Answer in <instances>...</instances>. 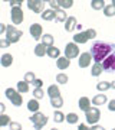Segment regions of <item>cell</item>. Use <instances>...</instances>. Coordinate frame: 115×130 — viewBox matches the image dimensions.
Instances as JSON below:
<instances>
[{
  "label": "cell",
  "instance_id": "cell-1",
  "mask_svg": "<svg viewBox=\"0 0 115 130\" xmlns=\"http://www.w3.org/2000/svg\"><path fill=\"white\" fill-rule=\"evenodd\" d=\"M114 51H115V43H111V42L97 41L94 42L91 46V55L97 64H101V61H104L106 56H109Z\"/></svg>",
  "mask_w": 115,
  "mask_h": 130
},
{
  "label": "cell",
  "instance_id": "cell-2",
  "mask_svg": "<svg viewBox=\"0 0 115 130\" xmlns=\"http://www.w3.org/2000/svg\"><path fill=\"white\" fill-rule=\"evenodd\" d=\"M97 36V30L95 29H88L85 32H79L74 36V42L75 43H86L89 39Z\"/></svg>",
  "mask_w": 115,
  "mask_h": 130
},
{
  "label": "cell",
  "instance_id": "cell-3",
  "mask_svg": "<svg viewBox=\"0 0 115 130\" xmlns=\"http://www.w3.org/2000/svg\"><path fill=\"white\" fill-rule=\"evenodd\" d=\"M30 121H32V124L35 126V130H42L46 124H48V117H46L43 113L37 111L30 117Z\"/></svg>",
  "mask_w": 115,
  "mask_h": 130
},
{
  "label": "cell",
  "instance_id": "cell-4",
  "mask_svg": "<svg viewBox=\"0 0 115 130\" xmlns=\"http://www.w3.org/2000/svg\"><path fill=\"white\" fill-rule=\"evenodd\" d=\"M22 36H23L22 30L16 29L14 26H12V25L7 26V29H6V39H7L10 43H16V42H19Z\"/></svg>",
  "mask_w": 115,
  "mask_h": 130
},
{
  "label": "cell",
  "instance_id": "cell-5",
  "mask_svg": "<svg viewBox=\"0 0 115 130\" xmlns=\"http://www.w3.org/2000/svg\"><path fill=\"white\" fill-rule=\"evenodd\" d=\"M5 94H6V97H7V100H9L13 106H16V107H19V106H22V95H20V93L19 91H16L14 88H7L5 91Z\"/></svg>",
  "mask_w": 115,
  "mask_h": 130
},
{
  "label": "cell",
  "instance_id": "cell-6",
  "mask_svg": "<svg viewBox=\"0 0 115 130\" xmlns=\"http://www.w3.org/2000/svg\"><path fill=\"white\" fill-rule=\"evenodd\" d=\"M85 117H86V121L89 124H97L101 119V111L97 107H91L88 111H85Z\"/></svg>",
  "mask_w": 115,
  "mask_h": 130
},
{
  "label": "cell",
  "instance_id": "cell-7",
  "mask_svg": "<svg viewBox=\"0 0 115 130\" xmlns=\"http://www.w3.org/2000/svg\"><path fill=\"white\" fill-rule=\"evenodd\" d=\"M102 67H104V71L111 74V72H114L115 71V51L111 54L109 56H106L104 62H102Z\"/></svg>",
  "mask_w": 115,
  "mask_h": 130
},
{
  "label": "cell",
  "instance_id": "cell-8",
  "mask_svg": "<svg viewBox=\"0 0 115 130\" xmlns=\"http://www.w3.org/2000/svg\"><path fill=\"white\" fill-rule=\"evenodd\" d=\"M10 19L13 25H20L25 19V14H23V10L20 7H12V12H10Z\"/></svg>",
  "mask_w": 115,
  "mask_h": 130
},
{
  "label": "cell",
  "instance_id": "cell-9",
  "mask_svg": "<svg viewBox=\"0 0 115 130\" xmlns=\"http://www.w3.org/2000/svg\"><path fill=\"white\" fill-rule=\"evenodd\" d=\"M79 55V48L76 43H68L66 45V48H65V56L68 58V59H74V58H76V56Z\"/></svg>",
  "mask_w": 115,
  "mask_h": 130
},
{
  "label": "cell",
  "instance_id": "cell-10",
  "mask_svg": "<svg viewBox=\"0 0 115 130\" xmlns=\"http://www.w3.org/2000/svg\"><path fill=\"white\" fill-rule=\"evenodd\" d=\"M26 3H28L29 9L35 12V13H40L43 7H45V2H42V0H28Z\"/></svg>",
  "mask_w": 115,
  "mask_h": 130
},
{
  "label": "cell",
  "instance_id": "cell-11",
  "mask_svg": "<svg viewBox=\"0 0 115 130\" xmlns=\"http://www.w3.org/2000/svg\"><path fill=\"white\" fill-rule=\"evenodd\" d=\"M92 62V55L91 52H83V54H81V56H79V61H78V65L81 67V68H86V67H89Z\"/></svg>",
  "mask_w": 115,
  "mask_h": 130
},
{
  "label": "cell",
  "instance_id": "cell-12",
  "mask_svg": "<svg viewBox=\"0 0 115 130\" xmlns=\"http://www.w3.org/2000/svg\"><path fill=\"white\" fill-rule=\"evenodd\" d=\"M29 32L32 35V38H35V41L37 39H42V26L39 23H32L30 25V28H29Z\"/></svg>",
  "mask_w": 115,
  "mask_h": 130
},
{
  "label": "cell",
  "instance_id": "cell-13",
  "mask_svg": "<svg viewBox=\"0 0 115 130\" xmlns=\"http://www.w3.org/2000/svg\"><path fill=\"white\" fill-rule=\"evenodd\" d=\"M76 26H78L76 19H75L74 16H69V18L66 19V22H65V30H66V32H72Z\"/></svg>",
  "mask_w": 115,
  "mask_h": 130
},
{
  "label": "cell",
  "instance_id": "cell-14",
  "mask_svg": "<svg viewBox=\"0 0 115 130\" xmlns=\"http://www.w3.org/2000/svg\"><path fill=\"white\" fill-rule=\"evenodd\" d=\"M0 64H2V67H5V68L10 67V65L13 64V56H12V54H3L2 58H0Z\"/></svg>",
  "mask_w": 115,
  "mask_h": 130
},
{
  "label": "cell",
  "instance_id": "cell-15",
  "mask_svg": "<svg viewBox=\"0 0 115 130\" xmlns=\"http://www.w3.org/2000/svg\"><path fill=\"white\" fill-rule=\"evenodd\" d=\"M69 65H71V61H69L66 56H60V58H58V61H56V67H58L59 70H66V68H69Z\"/></svg>",
  "mask_w": 115,
  "mask_h": 130
},
{
  "label": "cell",
  "instance_id": "cell-16",
  "mask_svg": "<svg viewBox=\"0 0 115 130\" xmlns=\"http://www.w3.org/2000/svg\"><path fill=\"white\" fill-rule=\"evenodd\" d=\"M78 104H79V108L83 110V111H88V110L91 108V100H89L88 97H81Z\"/></svg>",
  "mask_w": 115,
  "mask_h": 130
},
{
  "label": "cell",
  "instance_id": "cell-17",
  "mask_svg": "<svg viewBox=\"0 0 115 130\" xmlns=\"http://www.w3.org/2000/svg\"><path fill=\"white\" fill-rule=\"evenodd\" d=\"M39 101H37L36 98H32V100H29L28 101V110L32 113H37L39 111Z\"/></svg>",
  "mask_w": 115,
  "mask_h": 130
},
{
  "label": "cell",
  "instance_id": "cell-18",
  "mask_svg": "<svg viewBox=\"0 0 115 130\" xmlns=\"http://www.w3.org/2000/svg\"><path fill=\"white\" fill-rule=\"evenodd\" d=\"M48 95L51 98H55V97H59L60 95V90L58 85H49L48 87Z\"/></svg>",
  "mask_w": 115,
  "mask_h": 130
},
{
  "label": "cell",
  "instance_id": "cell-19",
  "mask_svg": "<svg viewBox=\"0 0 115 130\" xmlns=\"http://www.w3.org/2000/svg\"><path fill=\"white\" fill-rule=\"evenodd\" d=\"M53 42H55V38L52 36V35H49V33H46V35L42 36V43H43L46 48L53 46Z\"/></svg>",
  "mask_w": 115,
  "mask_h": 130
},
{
  "label": "cell",
  "instance_id": "cell-20",
  "mask_svg": "<svg viewBox=\"0 0 115 130\" xmlns=\"http://www.w3.org/2000/svg\"><path fill=\"white\" fill-rule=\"evenodd\" d=\"M106 101H108L106 100V95H104V94H98V95H95V97L92 98V104L94 106H102Z\"/></svg>",
  "mask_w": 115,
  "mask_h": 130
},
{
  "label": "cell",
  "instance_id": "cell-21",
  "mask_svg": "<svg viewBox=\"0 0 115 130\" xmlns=\"http://www.w3.org/2000/svg\"><path fill=\"white\" fill-rule=\"evenodd\" d=\"M55 16H56V10L53 9H49V10H45L43 13H42V19L43 20H55Z\"/></svg>",
  "mask_w": 115,
  "mask_h": 130
},
{
  "label": "cell",
  "instance_id": "cell-22",
  "mask_svg": "<svg viewBox=\"0 0 115 130\" xmlns=\"http://www.w3.org/2000/svg\"><path fill=\"white\" fill-rule=\"evenodd\" d=\"M104 72V67H102V64H95L92 65V71H91V74L92 77H99V75Z\"/></svg>",
  "mask_w": 115,
  "mask_h": 130
},
{
  "label": "cell",
  "instance_id": "cell-23",
  "mask_svg": "<svg viewBox=\"0 0 115 130\" xmlns=\"http://www.w3.org/2000/svg\"><path fill=\"white\" fill-rule=\"evenodd\" d=\"M46 51H48V48H46L43 43H37L36 46H35V55L36 56H45Z\"/></svg>",
  "mask_w": 115,
  "mask_h": 130
},
{
  "label": "cell",
  "instance_id": "cell-24",
  "mask_svg": "<svg viewBox=\"0 0 115 130\" xmlns=\"http://www.w3.org/2000/svg\"><path fill=\"white\" fill-rule=\"evenodd\" d=\"M78 114L76 113H69V114H66V117H65V120L68 121L69 124H76L78 123Z\"/></svg>",
  "mask_w": 115,
  "mask_h": 130
},
{
  "label": "cell",
  "instance_id": "cell-25",
  "mask_svg": "<svg viewBox=\"0 0 115 130\" xmlns=\"http://www.w3.org/2000/svg\"><path fill=\"white\" fill-rule=\"evenodd\" d=\"M91 7H92L94 10H101V9H105L104 0H92V2H91Z\"/></svg>",
  "mask_w": 115,
  "mask_h": 130
},
{
  "label": "cell",
  "instance_id": "cell-26",
  "mask_svg": "<svg viewBox=\"0 0 115 130\" xmlns=\"http://www.w3.org/2000/svg\"><path fill=\"white\" fill-rule=\"evenodd\" d=\"M59 49L55 46H51V48H48V51H46V55L48 56H51V58H59Z\"/></svg>",
  "mask_w": 115,
  "mask_h": 130
},
{
  "label": "cell",
  "instance_id": "cell-27",
  "mask_svg": "<svg viewBox=\"0 0 115 130\" xmlns=\"http://www.w3.org/2000/svg\"><path fill=\"white\" fill-rule=\"evenodd\" d=\"M17 91L20 94L22 93H28L29 91V84L26 81H19L17 83Z\"/></svg>",
  "mask_w": 115,
  "mask_h": 130
},
{
  "label": "cell",
  "instance_id": "cell-28",
  "mask_svg": "<svg viewBox=\"0 0 115 130\" xmlns=\"http://www.w3.org/2000/svg\"><path fill=\"white\" fill-rule=\"evenodd\" d=\"M66 19H68V16H66V13H65L63 10H56V16H55V20L56 22H66Z\"/></svg>",
  "mask_w": 115,
  "mask_h": 130
},
{
  "label": "cell",
  "instance_id": "cell-29",
  "mask_svg": "<svg viewBox=\"0 0 115 130\" xmlns=\"http://www.w3.org/2000/svg\"><path fill=\"white\" fill-rule=\"evenodd\" d=\"M51 104L52 107H55V108H59V107L63 106V100H62V97H55V98H51Z\"/></svg>",
  "mask_w": 115,
  "mask_h": 130
},
{
  "label": "cell",
  "instance_id": "cell-30",
  "mask_svg": "<svg viewBox=\"0 0 115 130\" xmlns=\"http://www.w3.org/2000/svg\"><path fill=\"white\" fill-rule=\"evenodd\" d=\"M104 14H105L106 18H112V16H115V7L112 5L105 6V9H104Z\"/></svg>",
  "mask_w": 115,
  "mask_h": 130
},
{
  "label": "cell",
  "instance_id": "cell-31",
  "mask_svg": "<svg viewBox=\"0 0 115 130\" xmlns=\"http://www.w3.org/2000/svg\"><path fill=\"white\" fill-rule=\"evenodd\" d=\"M97 88L99 91H106V90L111 88V83H108V81H99L97 84Z\"/></svg>",
  "mask_w": 115,
  "mask_h": 130
},
{
  "label": "cell",
  "instance_id": "cell-32",
  "mask_svg": "<svg viewBox=\"0 0 115 130\" xmlns=\"http://www.w3.org/2000/svg\"><path fill=\"white\" fill-rule=\"evenodd\" d=\"M68 75L63 74V72H60V74L56 75V81H58V84H66L68 83Z\"/></svg>",
  "mask_w": 115,
  "mask_h": 130
},
{
  "label": "cell",
  "instance_id": "cell-33",
  "mask_svg": "<svg viewBox=\"0 0 115 130\" xmlns=\"http://www.w3.org/2000/svg\"><path fill=\"white\" fill-rule=\"evenodd\" d=\"M58 5H59V7L68 9V7H72L74 2H72V0H58Z\"/></svg>",
  "mask_w": 115,
  "mask_h": 130
},
{
  "label": "cell",
  "instance_id": "cell-34",
  "mask_svg": "<svg viewBox=\"0 0 115 130\" xmlns=\"http://www.w3.org/2000/svg\"><path fill=\"white\" fill-rule=\"evenodd\" d=\"M9 124H10V117L6 116V114H2V116H0V127L9 126Z\"/></svg>",
  "mask_w": 115,
  "mask_h": 130
},
{
  "label": "cell",
  "instance_id": "cell-35",
  "mask_svg": "<svg viewBox=\"0 0 115 130\" xmlns=\"http://www.w3.org/2000/svg\"><path fill=\"white\" fill-rule=\"evenodd\" d=\"M53 117H55V121L56 123H62V121L65 120V116H63V113L59 111V110H56L55 114H53Z\"/></svg>",
  "mask_w": 115,
  "mask_h": 130
},
{
  "label": "cell",
  "instance_id": "cell-36",
  "mask_svg": "<svg viewBox=\"0 0 115 130\" xmlns=\"http://www.w3.org/2000/svg\"><path fill=\"white\" fill-rule=\"evenodd\" d=\"M35 79H36V77H35V72H26V74H25V81H26V83H32L33 84V81H35Z\"/></svg>",
  "mask_w": 115,
  "mask_h": 130
},
{
  "label": "cell",
  "instance_id": "cell-37",
  "mask_svg": "<svg viewBox=\"0 0 115 130\" xmlns=\"http://www.w3.org/2000/svg\"><path fill=\"white\" fill-rule=\"evenodd\" d=\"M33 95H35L36 100H40V98L45 95V93H43V90H42V88H35V90H33Z\"/></svg>",
  "mask_w": 115,
  "mask_h": 130
},
{
  "label": "cell",
  "instance_id": "cell-38",
  "mask_svg": "<svg viewBox=\"0 0 115 130\" xmlns=\"http://www.w3.org/2000/svg\"><path fill=\"white\" fill-rule=\"evenodd\" d=\"M10 45V42L6 38H0V49H6Z\"/></svg>",
  "mask_w": 115,
  "mask_h": 130
},
{
  "label": "cell",
  "instance_id": "cell-39",
  "mask_svg": "<svg viewBox=\"0 0 115 130\" xmlns=\"http://www.w3.org/2000/svg\"><path fill=\"white\" fill-rule=\"evenodd\" d=\"M9 127H10V130H22V126H20V123H16V121H10Z\"/></svg>",
  "mask_w": 115,
  "mask_h": 130
},
{
  "label": "cell",
  "instance_id": "cell-40",
  "mask_svg": "<svg viewBox=\"0 0 115 130\" xmlns=\"http://www.w3.org/2000/svg\"><path fill=\"white\" fill-rule=\"evenodd\" d=\"M9 3H10L12 7H20V5H22L23 2L22 0H12V2H9Z\"/></svg>",
  "mask_w": 115,
  "mask_h": 130
},
{
  "label": "cell",
  "instance_id": "cell-41",
  "mask_svg": "<svg viewBox=\"0 0 115 130\" xmlns=\"http://www.w3.org/2000/svg\"><path fill=\"white\" fill-rule=\"evenodd\" d=\"M49 5H51L52 9L59 10V5H58V0H51V2H49Z\"/></svg>",
  "mask_w": 115,
  "mask_h": 130
},
{
  "label": "cell",
  "instance_id": "cell-42",
  "mask_svg": "<svg viewBox=\"0 0 115 130\" xmlns=\"http://www.w3.org/2000/svg\"><path fill=\"white\" fill-rule=\"evenodd\" d=\"M42 79H35V81H33V85H35V88H42Z\"/></svg>",
  "mask_w": 115,
  "mask_h": 130
},
{
  "label": "cell",
  "instance_id": "cell-43",
  "mask_svg": "<svg viewBox=\"0 0 115 130\" xmlns=\"http://www.w3.org/2000/svg\"><path fill=\"white\" fill-rule=\"evenodd\" d=\"M108 108H109V111H115V100H111L108 103Z\"/></svg>",
  "mask_w": 115,
  "mask_h": 130
},
{
  "label": "cell",
  "instance_id": "cell-44",
  "mask_svg": "<svg viewBox=\"0 0 115 130\" xmlns=\"http://www.w3.org/2000/svg\"><path fill=\"white\" fill-rule=\"evenodd\" d=\"M6 29H7V26H6V25L0 23V35H2V33H5V32H6Z\"/></svg>",
  "mask_w": 115,
  "mask_h": 130
},
{
  "label": "cell",
  "instance_id": "cell-45",
  "mask_svg": "<svg viewBox=\"0 0 115 130\" xmlns=\"http://www.w3.org/2000/svg\"><path fill=\"white\" fill-rule=\"evenodd\" d=\"M91 130H105V129H104V127H102V126L94 124V126H92V129H91Z\"/></svg>",
  "mask_w": 115,
  "mask_h": 130
},
{
  "label": "cell",
  "instance_id": "cell-46",
  "mask_svg": "<svg viewBox=\"0 0 115 130\" xmlns=\"http://www.w3.org/2000/svg\"><path fill=\"white\" fill-rule=\"evenodd\" d=\"M5 110H6V106L3 104V103H0V116H2L3 113H5Z\"/></svg>",
  "mask_w": 115,
  "mask_h": 130
},
{
  "label": "cell",
  "instance_id": "cell-47",
  "mask_svg": "<svg viewBox=\"0 0 115 130\" xmlns=\"http://www.w3.org/2000/svg\"><path fill=\"white\" fill-rule=\"evenodd\" d=\"M78 130H91V129H88L85 124H79V126H78Z\"/></svg>",
  "mask_w": 115,
  "mask_h": 130
},
{
  "label": "cell",
  "instance_id": "cell-48",
  "mask_svg": "<svg viewBox=\"0 0 115 130\" xmlns=\"http://www.w3.org/2000/svg\"><path fill=\"white\" fill-rule=\"evenodd\" d=\"M111 88L115 90V81H112V83H111Z\"/></svg>",
  "mask_w": 115,
  "mask_h": 130
},
{
  "label": "cell",
  "instance_id": "cell-49",
  "mask_svg": "<svg viewBox=\"0 0 115 130\" xmlns=\"http://www.w3.org/2000/svg\"><path fill=\"white\" fill-rule=\"evenodd\" d=\"M112 6H114V7H115V0H112Z\"/></svg>",
  "mask_w": 115,
  "mask_h": 130
},
{
  "label": "cell",
  "instance_id": "cell-50",
  "mask_svg": "<svg viewBox=\"0 0 115 130\" xmlns=\"http://www.w3.org/2000/svg\"><path fill=\"white\" fill-rule=\"evenodd\" d=\"M51 130H58V129H51Z\"/></svg>",
  "mask_w": 115,
  "mask_h": 130
},
{
  "label": "cell",
  "instance_id": "cell-51",
  "mask_svg": "<svg viewBox=\"0 0 115 130\" xmlns=\"http://www.w3.org/2000/svg\"><path fill=\"white\" fill-rule=\"evenodd\" d=\"M112 130H115V129H112Z\"/></svg>",
  "mask_w": 115,
  "mask_h": 130
}]
</instances>
